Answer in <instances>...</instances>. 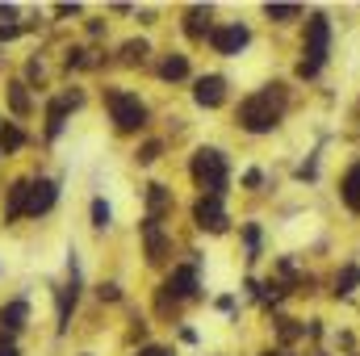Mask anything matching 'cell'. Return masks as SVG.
Listing matches in <instances>:
<instances>
[{
	"label": "cell",
	"mask_w": 360,
	"mask_h": 356,
	"mask_svg": "<svg viewBox=\"0 0 360 356\" xmlns=\"http://www.w3.org/2000/svg\"><path fill=\"white\" fill-rule=\"evenodd\" d=\"M285 105H289V101H285V84H264L260 92H248V96L239 101L235 122H239V130H243V134L264 139V134H272V130L281 126Z\"/></svg>",
	"instance_id": "6da1fadb"
},
{
	"label": "cell",
	"mask_w": 360,
	"mask_h": 356,
	"mask_svg": "<svg viewBox=\"0 0 360 356\" xmlns=\"http://www.w3.org/2000/svg\"><path fill=\"white\" fill-rule=\"evenodd\" d=\"M331 38H335V25L327 13H306L302 21V59H297V80H314L327 59H331Z\"/></svg>",
	"instance_id": "7a4b0ae2"
},
{
	"label": "cell",
	"mask_w": 360,
	"mask_h": 356,
	"mask_svg": "<svg viewBox=\"0 0 360 356\" xmlns=\"http://www.w3.org/2000/svg\"><path fill=\"white\" fill-rule=\"evenodd\" d=\"M188 177L201 189V197H226V189H231L226 151H218V147H197V151H193V164H188Z\"/></svg>",
	"instance_id": "3957f363"
},
{
	"label": "cell",
	"mask_w": 360,
	"mask_h": 356,
	"mask_svg": "<svg viewBox=\"0 0 360 356\" xmlns=\"http://www.w3.org/2000/svg\"><path fill=\"white\" fill-rule=\"evenodd\" d=\"M105 109H109V122L117 134H139L147 126V105L139 101V92L105 89Z\"/></svg>",
	"instance_id": "277c9868"
},
{
	"label": "cell",
	"mask_w": 360,
	"mask_h": 356,
	"mask_svg": "<svg viewBox=\"0 0 360 356\" xmlns=\"http://www.w3.org/2000/svg\"><path fill=\"white\" fill-rule=\"evenodd\" d=\"M197 289H201V276H197V265H176L172 272H168V281H164L160 306H164V310H172L176 302H193V298H201Z\"/></svg>",
	"instance_id": "5b68a950"
},
{
	"label": "cell",
	"mask_w": 360,
	"mask_h": 356,
	"mask_svg": "<svg viewBox=\"0 0 360 356\" xmlns=\"http://www.w3.org/2000/svg\"><path fill=\"white\" fill-rule=\"evenodd\" d=\"M252 42V25L248 21H226V25H214L210 34V51L222 55V59H239Z\"/></svg>",
	"instance_id": "8992f818"
},
{
	"label": "cell",
	"mask_w": 360,
	"mask_h": 356,
	"mask_svg": "<svg viewBox=\"0 0 360 356\" xmlns=\"http://www.w3.org/2000/svg\"><path fill=\"white\" fill-rule=\"evenodd\" d=\"M193 222H197V231L222 235V231L231 227V214H226L222 197H197V205H193Z\"/></svg>",
	"instance_id": "52a82bcc"
},
{
	"label": "cell",
	"mask_w": 360,
	"mask_h": 356,
	"mask_svg": "<svg viewBox=\"0 0 360 356\" xmlns=\"http://www.w3.org/2000/svg\"><path fill=\"white\" fill-rule=\"evenodd\" d=\"M193 101H197L201 109H218V105L226 101V76H218V72L197 76V80H193Z\"/></svg>",
	"instance_id": "ba28073f"
},
{
	"label": "cell",
	"mask_w": 360,
	"mask_h": 356,
	"mask_svg": "<svg viewBox=\"0 0 360 356\" xmlns=\"http://www.w3.org/2000/svg\"><path fill=\"white\" fill-rule=\"evenodd\" d=\"M143 239H147V260H151V265H160V260H168V252H172V239H168V231H164V222H155V218H147V222H143Z\"/></svg>",
	"instance_id": "9c48e42d"
},
{
	"label": "cell",
	"mask_w": 360,
	"mask_h": 356,
	"mask_svg": "<svg viewBox=\"0 0 360 356\" xmlns=\"http://www.w3.org/2000/svg\"><path fill=\"white\" fill-rule=\"evenodd\" d=\"M356 289H360V260H344L340 272L331 276V298L335 302H348Z\"/></svg>",
	"instance_id": "30bf717a"
},
{
	"label": "cell",
	"mask_w": 360,
	"mask_h": 356,
	"mask_svg": "<svg viewBox=\"0 0 360 356\" xmlns=\"http://www.w3.org/2000/svg\"><path fill=\"white\" fill-rule=\"evenodd\" d=\"M184 34H188L193 42H210V34H214V8L193 4V8L184 13Z\"/></svg>",
	"instance_id": "8fae6325"
},
{
	"label": "cell",
	"mask_w": 360,
	"mask_h": 356,
	"mask_svg": "<svg viewBox=\"0 0 360 356\" xmlns=\"http://www.w3.org/2000/svg\"><path fill=\"white\" fill-rule=\"evenodd\" d=\"M25 319H30V302H21V298H17V302L0 306V336H4L8 344H13V336H17V331L25 327Z\"/></svg>",
	"instance_id": "7c38bea8"
},
{
	"label": "cell",
	"mask_w": 360,
	"mask_h": 356,
	"mask_svg": "<svg viewBox=\"0 0 360 356\" xmlns=\"http://www.w3.org/2000/svg\"><path fill=\"white\" fill-rule=\"evenodd\" d=\"M30 180H13L8 184V205H4V222H17V218H25L30 214Z\"/></svg>",
	"instance_id": "4fadbf2b"
},
{
	"label": "cell",
	"mask_w": 360,
	"mask_h": 356,
	"mask_svg": "<svg viewBox=\"0 0 360 356\" xmlns=\"http://www.w3.org/2000/svg\"><path fill=\"white\" fill-rule=\"evenodd\" d=\"M340 201L360 214V160H352L348 168H344V177H340Z\"/></svg>",
	"instance_id": "5bb4252c"
},
{
	"label": "cell",
	"mask_w": 360,
	"mask_h": 356,
	"mask_svg": "<svg viewBox=\"0 0 360 356\" xmlns=\"http://www.w3.org/2000/svg\"><path fill=\"white\" fill-rule=\"evenodd\" d=\"M55 201H59V184H55V180H38V184L30 189V218L46 214Z\"/></svg>",
	"instance_id": "9a60e30c"
},
{
	"label": "cell",
	"mask_w": 360,
	"mask_h": 356,
	"mask_svg": "<svg viewBox=\"0 0 360 356\" xmlns=\"http://www.w3.org/2000/svg\"><path fill=\"white\" fill-rule=\"evenodd\" d=\"M76 302H80V276H76V268H72V281L59 289V331H68V323H72V310H76Z\"/></svg>",
	"instance_id": "2e32d148"
},
{
	"label": "cell",
	"mask_w": 360,
	"mask_h": 356,
	"mask_svg": "<svg viewBox=\"0 0 360 356\" xmlns=\"http://www.w3.org/2000/svg\"><path fill=\"white\" fill-rule=\"evenodd\" d=\"M172 210V193H168V184H147V218H164Z\"/></svg>",
	"instance_id": "e0dca14e"
},
{
	"label": "cell",
	"mask_w": 360,
	"mask_h": 356,
	"mask_svg": "<svg viewBox=\"0 0 360 356\" xmlns=\"http://www.w3.org/2000/svg\"><path fill=\"white\" fill-rule=\"evenodd\" d=\"M160 80H168V84H180V80H188V55H164V63H160Z\"/></svg>",
	"instance_id": "ac0fdd59"
},
{
	"label": "cell",
	"mask_w": 360,
	"mask_h": 356,
	"mask_svg": "<svg viewBox=\"0 0 360 356\" xmlns=\"http://www.w3.org/2000/svg\"><path fill=\"white\" fill-rule=\"evenodd\" d=\"M264 17L272 25H293V21H306V8L302 4H264Z\"/></svg>",
	"instance_id": "d6986e66"
},
{
	"label": "cell",
	"mask_w": 360,
	"mask_h": 356,
	"mask_svg": "<svg viewBox=\"0 0 360 356\" xmlns=\"http://www.w3.org/2000/svg\"><path fill=\"white\" fill-rule=\"evenodd\" d=\"M68 96H59V101H51V109H46V139H59L63 134V126H68Z\"/></svg>",
	"instance_id": "ffe728a7"
},
{
	"label": "cell",
	"mask_w": 360,
	"mask_h": 356,
	"mask_svg": "<svg viewBox=\"0 0 360 356\" xmlns=\"http://www.w3.org/2000/svg\"><path fill=\"white\" fill-rule=\"evenodd\" d=\"M147 55H151V46H147L143 38H130V42L122 46V63H126V68H143Z\"/></svg>",
	"instance_id": "44dd1931"
},
{
	"label": "cell",
	"mask_w": 360,
	"mask_h": 356,
	"mask_svg": "<svg viewBox=\"0 0 360 356\" xmlns=\"http://www.w3.org/2000/svg\"><path fill=\"white\" fill-rule=\"evenodd\" d=\"M276 340H281V344H293V340H306V323H297V319H289V314H281V319H276Z\"/></svg>",
	"instance_id": "7402d4cb"
},
{
	"label": "cell",
	"mask_w": 360,
	"mask_h": 356,
	"mask_svg": "<svg viewBox=\"0 0 360 356\" xmlns=\"http://www.w3.org/2000/svg\"><path fill=\"white\" fill-rule=\"evenodd\" d=\"M243 248H248V265H256L260 260V222H243Z\"/></svg>",
	"instance_id": "603a6c76"
},
{
	"label": "cell",
	"mask_w": 360,
	"mask_h": 356,
	"mask_svg": "<svg viewBox=\"0 0 360 356\" xmlns=\"http://www.w3.org/2000/svg\"><path fill=\"white\" fill-rule=\"evenodd\" d=\"M109 222H113V210H109L105 197H96V201H92V227H96V231H109Z\"/></svg>",
	"instance_id": "cb8c5ba5"
},
{
	"label": "cell",
	"mask_w": 360,
	"mask_h": 356,
	"mask_svg": "<svg viewBox=\"0 0 360 356\" xmlns=\"http://www.w3.org/2000/svg\"><path fill=\"white\" fill-rule=\"evenodd\" d=\"M0 143H4V151H17V147L25 143V134H21L13 122H4V126H0Z\"/></svg>",
	"instance_id": "d4e9b609"
},
{
	"label": "cell",
	"mask_w": 360,
	"mask_h": 356,
	"mask_svg": "<svg viewBox=\"0 0 360 356\" xmlns=\"http://www.w3.org/2000/svg\"><path fill=\"white\" fill-rule=\"evenodd\" d=\"M8 101H13V113H21V117L30 113V92H25V84H13L8 89Z\"/></svg>",
	"instance_id": "484cf974"
},
{
	"label": "cell",
	"mask_w": 360,
	"mask_h": 356,
	"mask_svg": "<svg viewBox=\"0 0 360 356\" xmlns=\"http://www.w3.org/2000/svg\"><path fill=\"white\" fill-rule=\"evenodd\" d=\"M160 151H164V143H147V147L139 151V164H155V160H160Z\"/></svg>",
	"instance_id": "4316f807"
},
{
	"label": "cell",
	"mask_w": 360,
	"mask_h": 356,
	"mask_svg": "<svg viewBox=\"0 0 360 356\" xmlns=\"http://www.w3.org/2000/svg\"><path fill=\"white\" fill-rule=\"evenodd\" d=\"M96 298H101V302H117V298H122V289L109 281V285H101V289H96Z\"/></svg>",
	"instance_id": "83f0119b"
},
{
	"label": "cell",
	"mask_w": 360,
	"mask_h": 356,
	"mask_svg": "<svg viewBox=\"0 0 360 356\" xmlns=\"http://www.w3.org/2000/svg\"><path fill=\"white\" fill-rule=\"evenodd\" d=\"M17 34H21V25H17V21H8V25L0 21V42H13Z\"/></svg>",
	"instance_id": "f1b7e54d"
},
{
	"label": "cell",
	"mask_w": 360,
	"mask_h": 356,
	"mask_svg": "<svg viewBox=\"0 0 360 356\" xmlns=\"http://www.w3.org/2000/svg\"><path fill=\"white\" fill-rule=\"evenodd\" d=\"M243 184H248V189H260V184H264V172H260V168H252V172L243 177Z\"/></svg>",
	"instance_id": "f546056e"
},
{
	"label": "cell",
	"mask_w": 360,
	"mask_h": 356,
	"mask_svg": "<svg viewBox=\"0 0 360 356\" xmlns=\"http://www.w3.org/2000/svg\"><path fill=\"white\" fill-rule=\"evenodd\" d=\"M134 356H172L168 348H155V344H147V348H139Z\"/></svg>",
	"instance_id": "4dcf8cb0"
},
{
	"label": "cell",
	"mask_w": 360,
	"mask_h": 356,
	"mask_svg": "<svg viewBox=\"0 0 360 356\" xmlns=\"http://www.w3.org/2000/svg\"><path fill=\"white\" fill-rule=\"evenodd\" d=\"M0 356H21V352H17V348H13V344L4 340V344H0Z\"/></svg>",
	"instance_id": "1f68e13d"
},
{
	"label": "cell",
	"mask_w": 360,
	"mask_h": 356,
	"mask_svg": "<svg viewBox=\"0 0 360 356\" xmlns=\"http://www.w3.org/2000/svg\"><path fill=\"white\" fill-rule=\"evenodd\" d=\"M260 356H289V352H285V348H276V352H260Z\"/></svg>",
	"instance_id": "d6a6232c"
},
{
	"label": "cell",
	"mask_w": 360,
	"mask_h": 356,
	"mask_svg": "<svg viewBox=\"0 0 360 356\" xmlns=\"http://www.w3.org/2000/svg\"><path fill=\"white\" fill-rule=\"evenodd\" d=\"M84 356H89V352H84Z\"/></svg>",
	"instance_id": "836d02e7"
}]
</instances>
